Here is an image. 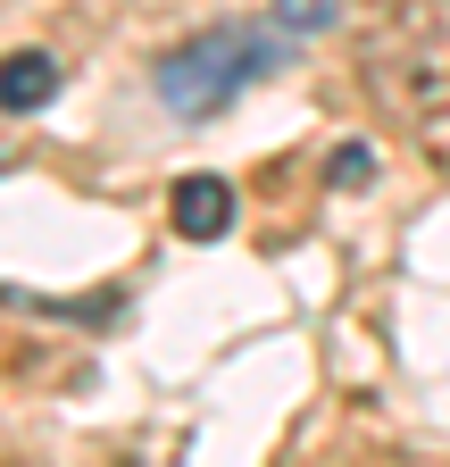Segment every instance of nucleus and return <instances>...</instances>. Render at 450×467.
Masks as SVG:
<instances>
[{
  "label": "nucleus",
  "instance_id": "4",
  "mask_svg": "<svg viewBox=\"0 0 450 467\" xmlns=\"http://www.w3.org/2000/svg\"><path fill=\"white\" fill-rule=\"evenodd\" d=\"M50 92H59V58H50V50H9V58H0V109H9V117L42 109Z\"/></svg>",
  "mask_w": 450,
  "mask_h": 467
},
{
  "label": "nucleus",
  "instance_id": "2",
  "mask_svg": "<svg viewBox=\"0 0 450 467\" xmlns=\"http://www.w3.org/2000/svg\"><path fill=\"white\" fill-rule=\"evenodd\" d=\"M284 67V34H259V26H209L200 42L167 50L159 58V100L176 117H217L234 92H251L259 76Z\"/></svg>",
  "mask_w": 450,
  "mask_h": 467
},
{
  "label": "nucleus",
  "instance_id": "1",
  "mask_svg": "<svg viewBox=\"0 0 450 467\" xmlns=\"http://www.w3.org/2000/svg\"><path fill=\"white\" fill-rule=\"evenodd\" d=\"M359 84L384 117H450V0H375L359 26Z\"/></svg>",
  "mask_w": 450,
  "mask_h": 467
},
{
  "label": "nucleus",
  "instance_id": "6",
  "mask_svg": "<svg viewBox=\"0 0 450 467\" xmlns=\"http://www.w3.org/2000/svg\"><path fill=\"white\" fill-rule=\"evenodd\" d=\"M367 175H375V159L351 142V150H333V184H367Z\"/></svg>",
  "mask_w": 450,
  "mask_h": 467
},
{
  "label": "nucleus",
  "instance_id": "3",
  "mask_svg": "<svg viewBox=\"0 0 450 467\" xmlns=\"http://www.w3.org/2000/svg\"><path fill=\"white\" fill-rule=\"evenodd\" d=\"M167 201H176V234L184 243H217V234L234 225V184H225V175H184Z\"/></svg>",
  "mask_w": 450,
  "mask_h": 467
},
{
  "label": "nucleus",
  "instance_id": "5",
  "mask_svg": "<svg viewBox=\"0 0 450 467\" xmlns=\"http://www.w3.org/2000/svg\"><path fill=\"white\" fill-rule=\"evenodd\" d=\"M333 17H343V0H275V34H325Z\"/></svg>",
  "mask_w": 450,
  "mask_h": 467
}]
</instances>
